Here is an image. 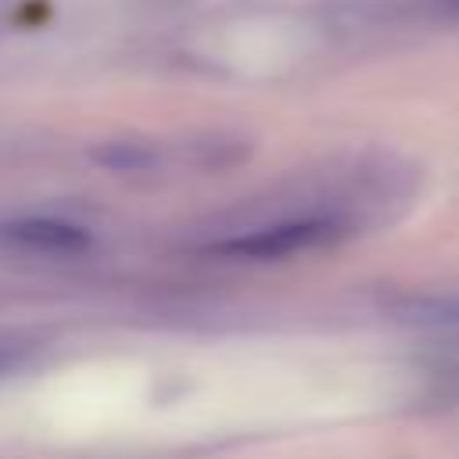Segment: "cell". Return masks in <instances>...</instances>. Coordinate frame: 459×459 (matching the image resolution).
Wrapping results in <instances>:
<instances>
[{"label":"cell","mask_w":459,"mask_h":459,"mask_svg":"<svg viewBox=\"0 0 459 459\" xmlns=\"http://www.w3.org/2000/svg\"><path fill=\"white\" fill-rule=\"evenodd\" d=\"M448 7H452V11H455V14H459V0H448Z\"/></svg>","instance_id":"6"},{"label":"cell","mask_w":459,"mask_h":459,"mask_svg":"<svg viewBox=\"0 0 459 459\" xmlns=\"http://www.w3.org/2000/svg\"><path fill=\"white\" fill-rule=\"evenodd\" d=\"M11 362H14V355H7V351H0V373H4V369H7Z\"/></svg>","instance_id":"5"},{"label":"cell","mask_w":459,"mask_h":459,"mask_svg":"<svg viewBox=\"0 0 459 459\" xmlns=\"http://www.w3.org/2000/svg\"><path fill=\"white\" fill-rule=\"evenodd\" d=\"M441 312H445V319H455V323H459V301H452V305H445Z\"/></svg>","instance_id":"4"},{"label":"cell","mask_w":459,"mask_h":459,"mask_svg":"<svg viewBox=\"0 0 459 459\" xmlns=\"http://www.w3.org/2000/svg\"><path fill=\"white\" fill-rule=\"evenodd\" d=\"M344 233H348V226L341 219L305 215V219H287V222H273V226L251 230V233L215 240V244H208V251L226 255V258H247V262H276V258H290V255H305V251L337 244Z\"/></svg>","instance_id":"1"},{"label":"cell","mask_w":459,"mask_h":459,"mask_svg":"<svg viewBox=\"0 0 459 459\" xmlns=\"http://www.w3.org/2000/svg\"><path fill=\"white\" fill-rule=\"evenodd\" d=\"M0 240L25 251H43V255H79L90 247V230L79 222L50 219V215H25L14 222H4Z\"/></svg>","instance_id":"2"},{"label":"cell","mask_w":459,"mask_h":459,"mask_svg":"<svg viewBox=\"0 0 459 459\" xmlns=\"http://www.w3.org/2000/svg\"><path fill=\"white\" fill-rule=\"evenodd\" d=\"M97 161H104L111 169H147L154 161V154L143 151L140 143H111V147L97 151Z\"/></svg>","instance_id":"3"}]
</instances>
